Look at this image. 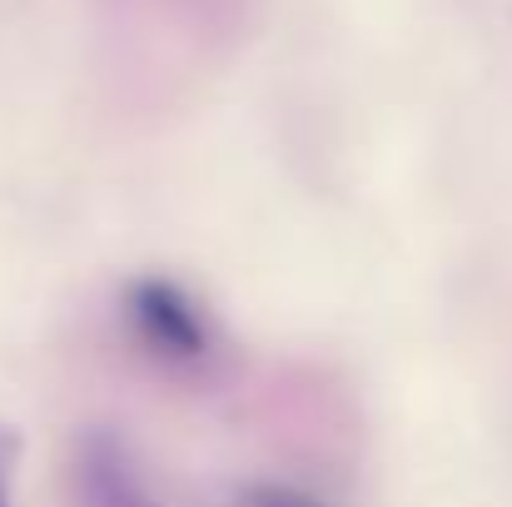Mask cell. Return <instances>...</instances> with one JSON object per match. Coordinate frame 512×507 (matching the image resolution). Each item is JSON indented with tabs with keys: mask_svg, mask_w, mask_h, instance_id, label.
<instances>
[{
	"mask_svg": "<svg viewBox=\"0 0 512 507\" xmlns=\"http://www.w3.org/2000/svg\"><path fill=\"white\" fill-rule=\"evenodd\" d=\"M130 314H135L140 334L150 338L160 353H170V358H199V353H204V329H199L189 299H184L174 284H160V279L135 284Z\"/></svg>",
	"mask_w": 512,
	"mask_h": 507,
	"instance_id": "1",
	"label": "cell"
},
{
	"mask_svg": "<svg viewBox=\"0 0 512 507\" xmlns=\"http://www.w3.org/2000/svg\"><path fill=\"white\" fill-rule=\"evenodd\" d=\"M90 483H95V503L100 507H135L130 503V488L120 483V473H115L110 458L105 463H90Z\"/></svg>",
	"mask_w": 512,
	"mask_h": 507,
	"instance_id": "2",
	"label": "cell"
},
{
	"mask_svg": "<svg viewBox=\"0 0 512 507\" xmlns=\"http://www.w3.org/2000/svg\"><path fill=\"white\" fill-rule=\"evenodd\" d=\"M10 463H15V438H10V428L0 423V507H15L10 503Z\"/></svg>",
	"mask_w": 512,
	"mask_h": 507,
	"instance_id": "3",
	"label": "cell"
},
{
	"mask_svg": "<svg viewBox=\"0 0 512 507\" xmlns=\"http://www.w3.org/2000/svg\"><path fill=\"white\" fill-rule=\"evenodd\" d=\"M259 507H314V503H304L294 493H259Z\"/></svg>",
	"mask_w": 512,
	"mask_h": 507,
	"instance_id": "4",
	"label": "cell"
}]
</instances>
